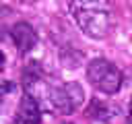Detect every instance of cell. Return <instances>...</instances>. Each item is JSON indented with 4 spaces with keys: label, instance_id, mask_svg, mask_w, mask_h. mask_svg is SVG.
<instances>
[{
    "label": "cell",
    "instance_id": "cell-1",
    "mask_svg": "<svg viewBox=\"0 0 132 124\" xmlns=\"http://www.w3.org/2000/svg\"><path fill=\"white\" fill-rule=\"evenodd\" d=\"M70 12L78 29L93 37L101 39L109 31V0H72Z\"/></svg>",
    "mask_w": 132,
    "mask_h": 124
},
{
    "label": "cell",
    "instance_id": "cell-2",
    "mask_svg": "<svg viewBox=\"0 0 132 124\" xmlns=\"http://www.w3.org/2000/svg\"><path fill=\"white\" fill-rule=\"evenodd\" d=\"M45 99L47 105L60 114V116H68L72 114L78 105H82L85 101V91L76 81H68V83H54L47 85L45 89Z\"/></svg>",
    "mask_w": 132,
    "mask_h": 124
},
{
    "label": "cell",
    "instance_id": "cell-3",
    "mask_svg": "<svg viewBox=\"0 0 132 124\" xmlns=\"http://www.w3.org/2000/svg\"><path fill=\"white\" fill-rule=\"evenodd\" d=\"M87 79L97 91L105 95H113L122 87V72L105 58H95L87 64Z\"/></svg>",
    "mask_w": 132,
    "mask_h": 124
},
{
    "label": "cell",
    "instance_id": "cell-4",
    "mask_svg": "<svg viewBox=\"0 0 132 124\" xmlns=\"http://www.w3.org/2000/svg\"><path fill=\"white\" fill-rule=\"evenodd\" d=\"M12 124H41V110H39L37 99L31 93H25L21 97Z\"/></svg>",
    "mask_w": 132,
    "mask_h": 124
},
{
    "label": "cell",
    "instance_id": "cell-5",
    "mask_svg": "<svg viewBox=\"0 0 132 124\" xmlns=\"http://www.w3.org/2000/svg\"><path fill=\"white\" fill-rule=\"evenodd\" d=\"M10 35H12V41H14L16 50L21 54H27L37 43V33H35V29L29 23H16L10 29Z\"/></svg>",
    "mask_w": 132,
    "mask_h": 124
},
{
    "label": "cell",
    "instance_id": "cell-6",
    "mask_svg": "<svg viewBox=\"0 0 132 124\" xmlns=\"http://www.w3.org/2000/svg\"><path fill=\"white\" fill-rule=\"evenodd\" d=\"M87 114H89L93 120H101V122H105V120L109 118V107H107L103 101L93 99L91 105H89V110H87Z\"/></svg>",
    "mask_w": 132,
    "mask_h": 124
},
{
    "label": "cell",
    "instance_id": "cell-7",
    "mask_svg": "<svg viewBox=\"0 0 132 124\" xmlns=\"http://www.w3.org/2000/svg\"><path fill=\"white\" fill-rule=\"evenodd\" d=\"M14 89H16V87H14V83H12V81H4V83L0 85V101H4V99H6V95H8V93H12Z\"/></svg>",
    "mask_w": 132,
    "mask_h": 124
},
{
    "label": "cell",
    "instance_id": "cell-8",
    "mask_svg": "<svg viewBox=\"0 0 132 124\" xmlns=\"http://www.w3.org/2000/svg\"><path fill=\"white\" fill-rule=\"evenodd\" d=\"M4 64H6V56H4V52L0 50V72L4 70Z\"/></svg>",
    "mask_w": 132,
    "mask_h": 124
},
{
    "label": "cell",
    "instance_id": "cell-9",
    "mask_svg": "<svg viewBox=\"0 0 132 124\" xmlns=\"http://www.w3.org/2000/svg\"><path fill=\"white\" fill-rule=\"evenodd\" d=\"M60 124H76V122H60Z\"/></svg>",
    "mask_w": 132,
    "mask_h": 124
},
{
    "label": "cell",
    "instance_id": "cell-10",
    "mask_svg": "<svg viewBox=\"0 0 132 124\" xmlns=\"http://www.w3.org/2000/svg\"><path fill=\"white\" fill-rule=\"evenodd\" d=\"M130 120H132V103H130Z\"/></svg>",
    "mask_w": 132,
    "mask_h": 124
}]
</instances>
